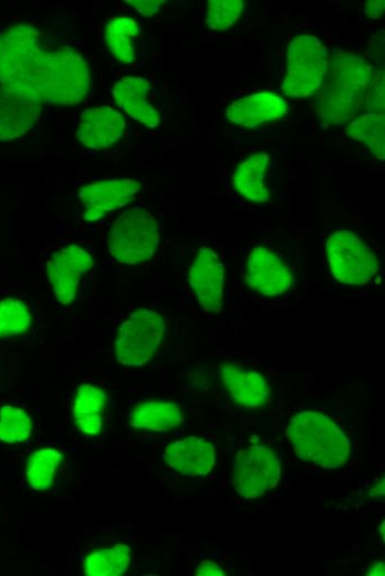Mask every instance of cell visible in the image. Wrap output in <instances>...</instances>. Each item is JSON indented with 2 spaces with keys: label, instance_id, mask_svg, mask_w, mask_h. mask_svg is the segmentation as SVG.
<instances>
[{
  "label": "cell",
  "instance_id": "6da1fadb",
  "mask_svg": "<svg viewBox=\"0 0 385 576\" xmlns=\"http://www.w3.org/2000/svg\"><path fill=\"white\" fill-rule=\"evenodd\" d=\"M9 84L33 91L42 102L70 106L79 104L87 95L91 73L82 55L71 48L41 49Z\"/></svg>",
  "mask_w": 385,
  "mask_h": 576
},
{
  "label": "cell",
  "instance_id": "7a4b0ae2",
  "mask_svg": "<svg viewBox=\"0 0 385 576\" xmlns=\"http://www.w3.org/2000/svg\"><path fill=\"white\" fill-rule=\"evenodd\" d=\"M372 65L360 54L334 52L313 109L324 125L341 124L360 113L373 76Z\"/></svg>",
  "mask_w": 385,
  "mask_h": 576
},
{
  "label": "cell",
  "instance_id": "3957f363",
  "mask_svg": "<svg viewBox=\"0 0 385 576\" xmlns=\"http://www.w3.org/2000/svg\"><path fill=\"white\" fill-rule=\"evenodd\" d=\"M287 436L295 454L324 469H336L350 456V442L329 416L302 411L290 420Z\"/></svg>",
  "mask_w": 385,
  "mask_h": 576
},
{
  "label": "cell",
  "instance_id": "277c9868",
  "mask_svg": "<svg viewBox=\"0 0 385 576\" xmlns=\"http://www.w3.org/2000/svg\"><path fill=\"white\" fill-rule=\"evenodd\" d=\"M159 241L154 216L144 207L124 210L113 223L107 238L111 256L119 264L136 265L148 260Z\"/></svg>",
  "mask_w": 385,
  "mask_h": 576
},
{
  "label": "cell",
  "instance_id": "5b68a950",
  "mask_svg": "<svg viewBox=\"0 0 385 576\" xmlns=\"http://www.w3.org/2000/svg\"><path fill=\"white\" fill-rule=\"evenodd\" d=\"M329 54L315 37H295L287 50V69L281 90L291 97H308L322 85Z\"/></svg>",
  "mask_w": 385,
  "mask_h": 576
},
{
  "label": "cell",
  "instance_id": "8992f818",
  "mask_svg": "<svg viewBox=\"0 0 385 576\" xmlns=\"http://www.w3.org/2000/svg\"><path fill=\"white\" fill-rule=\"evenodd\" d=\"M166 331L163 317L154 310H135L118 328L115 338V357L118 363L141 367L158 349Z\"/></svg>",
  "mask_w": 385,
  "mask_h": 576
},
{
  "label": "cell",
  "instance_id": "52a82bcc",
  "mask_svg": "<svg viewBox=\"0 0 385 576\" xmlns=\"http://www.w3.org/2000/svg\"><path fill=\"white\" fill-rule=\"evenodd\" d=\"M325 251L333 277L345 285L363 286L378 270L375 253L353 232H334L326 240Z\"/></svg>",
  "mask_w": 385,
  "mask_h": 576
},
{
  "label": "cell",
  "instance_id": "ba28073f",
  "mask_svg": "<svg viewBox=\"0 0 385 576\" xmlns=\"http://www.w3.org/2000/svg\"><path fill=\"white\" fill-rule=\"evenodd\" d=\"M280 473V459L266 445L248 446L233 456L232 485L246 498H257L274 487Z\"/></svg>",
  "mask_w": 385,
  "mask_h": 576
},
{
  "label": "cell",
  "instance_id": "9c48e42d",
  "mask_svg": "<svg viewBox=\"0 0 385 576\" xmlns=\"http://www.w3.org/2000/svg\"><path fill=\"white\" fill-rule=\"evenodd\" d=\"M93 263V257L77 245L64 246L51 255L46 274L59 304L69 305L75 299L82 277Z\"/></svg>",
  "mask_w": 385,
  "mask_h": 576
},
{
  "label": "cell",
  "instance_id": "30bf717a",
  "mask_svg": "<svg viewBox=\"0 0 385 576\" xmlns=\"http://www.w3.org/2000/svg\"><path fill=\"white\" fill-rule=\"evenodd\" d=\"M41 99L31 90L18 85H0V141L25 134L38 121Z\"/></svg>",
  "mask_w": 385,
  "mask_h": 576
},
{
  "label": "cell",
  "instance_id": "8fae6325",
  "mask_svg": "<svg viewBox=\"0 0 385 576\" xmlns=\"http://www.w3.org/2000/svg\"><path fill=\"white\" fill-rule=\"evenodd\" d=\"M188 281L198 305L207 312L220 311L223 299L225 267L210 247L198 249L188 272Z\"/></svg>",
  "mask_w": 385,
  "mask_h": 576
},
{
  "label": "cell",
  "instance_id": "7c38bea8",
  "mask_svg": "<svg viewBox=\"0 0 385 576\" xmlns=\"http://www.w3.org/2000/svg\"><path fill=\"white\" fill-rule=\"evenodd\" d=\"M141 191V184L132 178L105 179L84 185L79 191L83 217L95 222L129 204Z\"/></svg>",
  "mask_w": 385,
  "mask_h": 576
},
{
  "label": "cell",
  "instance_id": "4fadbf2b",
  "mask_svg": "<svg viewBox=\"0 0 385 576\" xmlns=\"http://www.w3.org/2000/svg\"><path fill=\"white\" fill-rule=\"evenodd\" d=\"M246 281L263 296H279L290 289L292 275L277 254L264 246H257L248 258Z\"/></svg>",
  "mask_w": 385,
  "mask_h": 576
},
{
  "label": "cell",
  "instance_id": "5bb4252c",
  "mask_svg": "<svg viewBox=\"0 0 385 576\" xmlns=\"http://www.w3.org/2000/svg\"><path fill=\"white\" fill-rule=\"evenodd\" d=\"M41 50L39 32L29 24H17L0 34V83L14 75Z\"/></svg>",
  "mask_w": 385,
  "mask_h": 576
},
{
  "label": "cell",
  "instance_id": "9a60e30c",
  "mask_svg": "<svg viewBox=\"0 0 385 576\" xmlns=\"http://www.w3.org/2000/svg\"><path fill=\"white\" fill-rule=\"evenodd\" d=\"M124 131L125 120L121 113L110 106H96L81 114L76 135L81 144L98 151L115 144Z\"/></svg>",
  "mask_w": 385,
  "mask_h": 576
},
{
  "label": "cell",
  "instance_id": "2e32d148",
  "mask_svg": "<svg viewBox=\"0 0 385 576\" xmlns=\"http://www.w3.org/2000/svg\"><path fill=\"white\" fill-rule=\"evenodd\" d=\"M163 459L171 469L187 476H201L215 465V448L198 436H188L168 444Z\"/></svg>",
  "mask_w": 385,
  "mask_h": 576
},
{
  "label": "cell",
  "instance_id": "e0dca14e",
  "mask_svg": "<svg viewBox=\"0 0 385 576\" xmlns=\"http://www.w3.org/2000/svg\"><path fill=\"white\" fill-rule=\"evenodd\" d=\"M287 113V103L272 92H258L228 105L227 119L243 127H256L280 119Z\"/></svg>",
  "mask_w": 385,
  "mask_h": 576
},
{
  "label": "cell",
  "instance_id": "ac0fdd59",
  "mask_svg": "<svg viewBox=\"0 0 385 576\" xmlns=\"http://www.w3.org/2000/svg\"><path fill=\"white\" fill-rule=\"evenodd\" d=\"M219 377L232 400L243 409L260 408L270 397L267 381L254 370L222 364Z\"/></svg>",
  "mask_w": 385,
  "mask_h": 576
},
{
  "label": "cell",
  "instance_id": "d6986e66",
  "mask_svg": "<svg viewBox=\"0 0 385 576\" xmlns=\"http://www.w3.org/2000/svg\"><path fill=\"white\" fill-rule=\"evenodd\" d=\"M149 82L141 76H124L113 86V97L116 104L131 117L146 127H156L160 115L148 102Z\"/></svg>",
  "mask_w": 385,
  "mask_h": 576
},
{
  "label": "cell",
  "instance_id": "ffe728a7",
  "mask_svg": "<svg viewBox=\"0 0 385 576\" xmlns=\"http://www.w3.org/2000/svg\"><path fill=\"white\" fill-rule=\"evenodd\" d=\"M269 162V155L261 152L238 165L232 175V185L243 198L254 203H266L269 199L270 191L266 178Z\"/></svg>",
  "mask_w": 385,
  "mask_h": 576
},
{
  "label": "cell",
  "instance_id": "44dd1931",
  "mask_svg": "<svg viewBox=\"0 0 385 576\" xmlns=\"http://www.w3.org/2000/svg\"><path fill=\"white\" fill-rule=\"evenodd\" d=\"M128 422L135 429L165 432L183 424L184 414L174 402L148 401L131 410Z\"/></svg>",
  "mask_w": 385,
  "mask_h": 576
},
{
  "label": "cell",
  "instance_id": "7402d4cb",
  "mask_svg": "<svg viewBox=\"0 0 385 576\" xmlns=\"http://www.w3.org/2000/svg\"><path fill=\"white\" fill-rule=\"evenodd\" d=\"M105 404L106 394L101 388L93 384L79 387L73 405V420L81 432L86 435L101 432Z\"/></svg>",
  "mask_w": 385,
  "mask_h": 576
},
{
  "label": "cell",
  "instance_id": "603a6c76",
  "mask_svg": "<svg viewBox=\"0 0 385 576\" xmlns=\"http://www.w3.org/2000/svg\"><path fill=\"white\" fill-rule=\"evenodd\" d=\"M139 33L141 28L134 19L127 16L112 18L106 25L105 41L114 58L123 63L133 62Z\"/></svg>",
  "mask_w": 385,
  "mask_h": 576
},
{
  "label": "cell",
  "instance_id": "cb8c5ba5",
  "mask_svg": "<svg viewBox=\"0 0 385 576\" xmlns=\"http://www.w3.org/2000/svg\"><path fill=\"white\" fill-rule=\"evenodd\" d=\"M131 558V548L116 544L91 553L84 559L83 572L89 576H119L127 570Z\"/></svg>",
  "mask_w": 385,
  "mask_h": 576
},
{
  "label": "cell",
  "instance_id": "d4e9b609",
  "mask_svg": "<svg viewBox=\"0 0 385 576\" xmlns=\"http://www.w3.org/2000/svg\"><path fill=\"white\" fill-rule=\"evenodd\" d=\"M346 132L352 138L365 144L379 162L385 160L384 114H362L348 124Z\"/></svg>",
  "mask_w": 385,
  "mask_h": 576
},
{
  "label": "cell",
  "instance_id": "484cf974",
  "mask_svg": "<svg viewBox=\"0 0 385 576\" xmlns=\"http://www.w3.org/2000/svg\"><path fill=\"white\" fill-rule=\"evenodd\" d=\"M62 455L52 448L33 452L27 463L25 475L31 488L43 491L50 487L61 463Z\"/></svg>",
  "mask_w": 385,
  "mask_h": 576
},
{
  "label": "cell",
  "instance_id": "4316f807",
  "mask_svg": "<svg viewBox=\"0 0 385 576\" xmlns=\"http://www.w3.org/2000/svg\"><path fill=\"white\" fill-rule=\"evenodd\" d=\"M31 431V419L23 410L11 405H3L0 409V441L22 442L30 436Z\"/></svg>",
  "mask_w": 385,
  "mask_h": 576
},
{
  "label": "cell",
  "instance_id": "83f0119b",
  "mask_svg": "<svg viewBox=\"0 0 385 576\" xmlns=\"http://www.w3.org/2000/svg\"><path fill=\"white\" fill-rule=\"evenodd\" d=\"M31 323V315L22 301L3 299L0 301V338L23 333Z\"/></svg>",
  "mask_w": 385,
  "mask_h": 576
},
{
  "label": "cell",
  "instance_id": "f1b7e54d",
  "mask_svg": "<svg viewBox=\"0 0 385 576\" xmlns=\"http://www.w3.org/2000/svg\"><path fill=\"white\" fill-rule=\"evenodd\" d=\"M243 10L242 0H209L205 19L211 30H227L239 19Z\"/></svg>",
  "mask_w": 385,
  "mask_h": 576
},
{
  "label": "cell",
  "instance_id": "f546056e",
  "mask_svg": "<svg viewBox=\"0 0 385 576\" xmlns=\"http://www.w3.org/2000/svg\"><path fill=\"white\" fill-rule=\"evenodd\" d=\"M384 70L373 72L367 90L366 106L370 113L384 114Z\"/></svg>",
  "mask_w": 385,
  "mask_h": 576
},
{
  "label": "cell",
  "instance_id": "4dcf8cb0",
  "mask_svg": "<svg viewBox=\"0 0 385 576\" xmlns=\"http://www.w3.org/2000/svg\"><path fill=\"white\" fill-rule=\"evenodd\" d=\"M126 2L134 7L138 13L147 17L154 16L163 3L160 0H127Z\"/></svg>",
  "mask_w": 385,
  "mask_h": 576
},
{
  "label": "cell",
  "instance_id": "1f68e13d",
  "mask_svg": "<svg viewBox=\"0 0 385 576\" xmlns=\"http://www.w3.org/2000/svg\"><path fill=\"white\" fill-rule=\"evenodd\" d=\"M196 575L197 576H223L225 573L220 568V566L217 565L216 563L210 562V560H201L196 567Z\"/></svg>",
  "mask_w": 385,
  "mask_h": 576
},
{
  "label": "cell",
  "instance_id": "d6a6232c",
  "mask_svg": "<svg viewBox=\"0 0 385 576\" xmlns=\"http://www.w3.org/2000/svg\"><path fill=\"white\" fill-rule=\"evenodd\" d=\"M385 9L384 0H370L365 2L364 12L372 20H378Z\"/></svg>",
  "mask_w": 385,
  "mask_h": 576
},
{
  "label": "cell",
  "instance_id": "836d02e7",
  "mask_svg": "<svg viewBox=\"0 0 385 576\" xmlns=\"http://www.w3.org/2000/svg\"><path fill=\"white\" fill-rule=\"evenodd\" d=\"M384 485V476H382L371 488L370 496L375 500H383L385 494Z\"/></svg>",
  "mask_w": 385,
  "mask_h": 576
},
{
  "label": "cell",
  "instance_id": "e575fe53",
  "mask_svg": "<svg viewBox=\"0 0 385 576\" xmlns=\"http://www.w3.org/2000/svg\"><path fill=\"white\" fill-rule=\"evenodd\" d=\"M385 574L384 563L376 562L374 563L366 572L368 576H383Z\"/></svg>",
  "mask_w": 385,
  "mask_h": 576
}]
</instances>
